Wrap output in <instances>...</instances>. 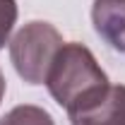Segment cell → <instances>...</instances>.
Here are the masks:
<instances>
[{
	"label": "cell",
	"instance_id": "obj_2",
	"mask_svg": "<svg viewBox=\"0 0 125 125\" xmlns=\"http://www.w3.org/2000/svg\"><path fill=\"white\" fill-rule=\"evenodd\" d=\"M60 48L62 36L53 24L29 22L15 34V39L10 43V60L24 82L43 84Z\"/></svg>",
	"mask_w": 125,
	"mask_h": 125
},
{
	"label": "cell",
	"instance_id": "obj_1",
	"mask_svg": "<svg viewBox=\"0 0 125 125\" xmlns=\"http://www.w3.org/2000/svg\"><path fill=\"white\" fill-rule=\"evenodd\" d=\"M43 84L67 115L92 108L111 87L92 51L82 43H62Z\"/></svg>",
	"mask_w": 125,
	"mask_h": 125
},
{
	"label": "cell",
	"instance_id": "obj_4",
	"mask_svg": "<svg viewBox=\"0 0 125 125\" xmlns=\"http://www.w3.org/2000/svg\"><path fill=\"white\" fill-rule=\"evenodd\" d=\"M0 125H55V123H53L51 113L43 111L41 106L22 104V106H15L12 111H7L0 118Z\"/></svg>",
	"mask_w": 125,
	"mask_h": 125
},
{
	"label": "cell",
	"instance_id": "obj_3",
	"mask_svg": "<svg viewBox=\"0 0 125 125\" xmlns=\"http://www.w3.org/2000/svg\"><path fill=\"white\" fill-rule=\"evenodd\" d=\"M72 125H125V87H113L101 96L99 104L70 115Z\"/></svg>",
	"mask_w": 125,
	"mask_h": 125
},
{
	"label": "cell",
	"instance_id": "obj_6",
	"mask_svg": "<svg viewBox=\"0 0 125 125\" xmlns=\"http://www.w3.org/2000/svg\"><path fill=\"white\" fill-rule=\"evenodd\" d=\"M2 94H5V77H2V72H0V101H2Z\"/></svg>",
	"mask_w": 125,
	"mask_h": 125
},
{
	"label": "cell",
	"instance_id": "obj_5",
	"mask_svg": "<svg viewBox=\"0 0 125 125\" xmlns=\"http://www.w3.org/2000/svg\"><path fill=\"white\" fill-rule=\"evenodd\" d=\"M15 22H17V2L15 0H0V48L7 43Z\"/></svg>",
	"mask_w": 125,
	"mask_h": 125
}]
</instances>
